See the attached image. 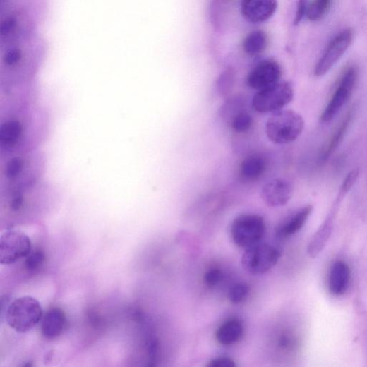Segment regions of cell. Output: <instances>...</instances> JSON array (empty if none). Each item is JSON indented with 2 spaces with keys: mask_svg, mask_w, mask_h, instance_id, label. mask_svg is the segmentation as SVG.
Instances as JSON below:
<instances>
[{
  "mask_svg": "<svg viewBox=\"0 0 367 367\" xmlns=\"http://www.w3.org/2000/svg\"><path fill=\"white\" fill-rule=\"evenodd\" d=\"M49 131L47 114L36 102L0 112V157L38 150Z\"/></svg>",
  "mask_w": 367,
  "mask_h": 367,
  "instance_id": "obj_1",
  "label": "cell"
},
{
  "mask_svg": "<svg viewBox=\"0 0 367 367\" xmlns=\"http://www.w3.org/2000/svg\"><path fill=\"white\" fill-rule=\"evenodd\" d=\"M0 158V193L25 188L42 179L46 160L39 149Z\"/></svg>",
  "mask_w": 367,
  "mask_h": 367,
  "instance_id": "obj_2",
  "label": "cell"
},
{
  "mask_svg": "<svg viewBox=\"0 0 367 367\" xmlns=\"http://www.w3.org/2000/svg\"><path fill=\"white\" fill-rule=\"evenodd\" d=\"M304 128V120L292 110L275 112L267 120L265 132L273 143L286 145L294 142Z\"/></svg>",
  "mask_w": 367,
  "mask_h": 367,
  "instance_id": "obj_3",
  "label": "cell"
},
{
  "mask_svg": "<svg viewBox=\"0 0 367 367\" xmlns=\"http://www.w3.org/2000/svg\"><path fill=\"white\" fill-rule=\"evenodd\" d=\"M42 308L37 300L32 296L16 299L8 306L6 321L11 328L25 333L35 328L42 320Z\"/></svg>",
  "mask_w": 367,
  "mask_h": 367,
  "instance_id": "obj_4",
  "label": "cell"
},
{
  "mask_svg": "<svg viewBox=\"0 0 367 367\" xmlns=\"http://www.w3.org/2000/svg\"><path fill=\"white\" fill-rule=\"evenodd\" d=\"M265 229L263 217L255 214H243L233 221L231 236L236 246L246 250L261 242Z\"/></svg>",
  "mask_w": 367,
  "mask_h": 367,
  "instance_id": "obj_5",
  "label": "cell"
},
{
  "mask_svg": "<svg viewBox=\"0 0 367 367\" xmlns=\"http://www.w3.org/2000/svg\"><path fill=\"white\" fill-rule=\"evenodd\" d=\"M294 92L289 82H278L258 90L253 98V109L260 113L282 110L294 99Z\"/></svg>",
  "mask_w": 367,
  "mask_h": 367,
  "instance_id": "obj_6",
  "label": "cell"
},
{
  "mask_svg": "<svg viewBox=\"0 0 367 367\" xmlns=\"http://www.w3.org/2000/svg\"><path fill=\"white\" fill-rule=\"evenodd\" d=\"M282 251L269 243H260L246 250L241 259L243 267L253 275H263L277 265Z\"/></svg>",
  "mask_w": 367,
  "mask_h": 367,
  "instance_id": "obj_7",
  "label": "cell"
},
{
  "mask_svg": "<svg viewBox=\"0 0 367 367\" xmlns=\"http://www.w3.org/2000/svg\"><path fill=\"white\" fill-rule=\"evenodd\" d=\"M31 251L30 239L20 231L11 229L0 238V263L3 265L14 264Z\"/></svg>",
  "mask_w": 367,
  "mask_h": 367,
  "instance_id": "obj_8",
  "label": "cell"
},
{
  "mask_svg": "<svg viewBox=\"0 0 367 367\" xmlns=\"http://www.w3.org/2000/svg\"><path fill=\"white\" fill-rule=\"evenodd\" d=\"M357 78L354 67L349 68L341 78L329 104L320 116L323 122H330L335 119L349 100Z\"/></svg>",
  "mask_w": 367,
  "mask_h": 367,
  "instance_id": "obj_9",
  "label": "cell"
},
{
  "mask_svg": "<svg viewBox=\"0 0 367 367\" xmlns=\"http://www.w3.org/2000/svg\"><path fill=\"white\" fill-rule=\"evenodd\" d=\"M353 37L354 31L351 29L343 30L337 35L318 61L315 76L320 77L327 73L348 49Z\"/></svg>",
  "mask_w": 367,
  "mask_h": 367,
  "instance_id": "obj_10",
  "label": "cell"
},
{
  "mask_svg": "<svg viewBox=\"0 0 367 367\" xmlns=\"http://www.w3.org/2000/svg\"><path fill=\"white\" fill-rule=\"evenodd\" d=\"M294 193L292 183L284 178L274 179L263 186L260 196L263 203L270 207L286 205Z\"/></svg>",
  "mask_w": 367,
  "mask_h": 367,
  "instance_id": "obj_11",
  "label": "cell"
},
{
  "mask_svg": "<svg viewBox=\"0 0 367 367\" xmlns=\"http://www.w3.org/2000/svg\"><path fill=\"white\" fill-rule=\"evenodd\" d=\"M282 76L280 65L272 60L259 63L248 74V86L258 90L279 82Z\"/></svg>",
  "mask_w": 367,
  "mask_h": 367,
  "instance_id": "obj_12",
  "label": "cell"
},
{
  "mask_svg": "<svg viewBox=\"0 0 367 367\" xmlns=\"http://www.w3.org/2000/svg\"><path fill=\"white\" fill-rule=\"evenodd\" d=\"M277 7V0H242L241 13L248 21L258 23L270 18Z\"/></svg>",
  "mask_w": 367,
  "mask_h": 367,
  "instance_id": "obj_13",
  "label": "cell"
},
{
  "mask_svg": "<svg viewBox=\"0 0 367 367\" xmlns=\"http://www.w3.org/2000/svg\"><path fill=\"white\" fill-rule=\"evenodd\" d=\"M68 327V320L65 312L59 307L49 309L42 318V335L49 339L62 335Z\"/></svg>",
  "mask_w": 367,
  "mask_h": 367,
  "instance_id": "obj_14",
  "label": "cell"
},
{
  "mask_svg": "<svg viewBox=\"0 0 367 367\" xmlns=\"http://www.w3.org/2000/svg\"><path fill=\"white\" fill-rule=\"evenodd\" d=\"M313 210L310 205L294 212L285 218L277 228L275 234L279 239H287L299 233L306 224Z\"/></svg>",
  "mask_w": 367,
  "mask_h": 367,
  "instance_id": "obj_15",
  "label": "cell"
},
{
  "mask_svg": "<svg viewBox=\"0 0 367 367\" xmlns=\"http://www.w3.org/2000/svg\"><path fill=\"white\" fill-rule=\"evenodd\" d=\"M245 328L242 320L237 318L226 320L215 332L217 342L225 347L239 342L243 337Z\"/></svg>",
  "mask_w": 367,
  "mask_h": 367,
  "instance_id": "obj_16",
  "label": "cell"
},
{
  "mask_svg": "<svg viewBox=\"0 0 367 367\" xmlns=\"http://www.w3.org/2000/svg\"><path fill=\"white\" fill-rule=\"evenodd\" d=\"M351 280V270L347 263L343 260L336 261L330 271L329 288L335 296L344 295L349 289Z\"/></svg>",
  "mask_w": 367,
  "mask_h": 367,
  "instance_id": "obj_17",
  "label": "cell"
},
{
  "mask_svg": "<svg viewBox=\"0 0 367 367\" xmlns=\"http://www.w3.org/2000/svg\"><path fill=\"white\" fill-rule=\"evenodd\" d=\"M335 213V211L333 210L329 215L309 242L307 251L311 257H317L325 248L332 234Z\"/></svg>",
  "mask_w": 367,
  "mask_h": 367,
  "instance_id": "obj_18",
  "label": "cell"
},
{
  "mask_svg": "<svg viewBox=\"0 0 367 367\" xmlns=\"http://www.w3.org/2000/svg\"><path fill=\"white\" fill-rule=\"evenodd\" d=\"M265 159L260 155H252L242 162L240 167V176L245 182L258 180L265 172Z\"/></svg>",
  "mask_w": 367,
  "mask_h": 367,
  "instance_id": "obj_19",
  "label": "cell"
},
{
  "mask_svg": "<svg viewBox=\"0 0 367 367\" xmlns=\"http://www.w3.org/2000/svg\"><path fill=\"white\" fill-rule=\"evenodd\" d=\"M267 43V38L263 31H253L249 33L244 40L243 49L250 56H257L265 50Z\"/></svg>",
  "mask_w": 367,
  "mask_h": 367,
  "instance_id": "obj_20",
  "label": "cell"
},
{
  "mask_svg": "<svg viewBox=\"0 0 367 367\" xmlns=\"http://www.w3.org/2000/svg\"><path fill=\"white\" fill-rule=\"evenodd\" d=\"M353 111L351 110L345 119L343 120L342 123L336 131L332 139L330 142V144L325 151L324 152L323 157H321V160L326 161L334 152L337 149L341 143L342 142L345 133L349 128V126L351 123L352 116H353Z\"/></svg>",
  "mask_w": 367,
  "mask_h": 367,
  "instance_id": "obj_21",
  "label": "cell"
},
{
  "mask_svg": "<svg viewBox=\"0 0 367 367\" xmlns=\"http://www.w3.org/2000/svg\"><path fill=\"white\" fill-rule=\"evenodd\" d=\"M332 0H313L309 4L307 18L311 21H318L323 19L331 8Z\"/></svg>",
  "mask_w": 367,
  "mask_h": 367,
  "instance_id": "obj_22",
  "label": "cell"
},
{
  "mask_svg": "<svg viewBox=\"0 0 367 367\" xmlns=\"http://www.w3.org/2000/svg\"><path fill=\"white\" fill-rule=\"evenodd\" d=\"M25 267L29 273L38 272L45 261L44 253L41 249H36L25 258Z\"/></svg>",
  "mask_w": 367,
  "mask_h": 367,
  "instance_id": "obj_23",
  "label": "cell"
},
{
  "mask_svg": "<svg viewBox=\"0 0 367 367\" xmlns=\"http://www.w3.org/2000/svg\"><path fill=\"white\" fill-rule=\"evenodd\" d=\"M253 124L252 116L248 112H241L234 117L231 126L237 133H246L251 128Z\"/></svg>",
  "mask_w": 367,
  "mask_h": 367,
  "instance_id": "obj_24",
  "label": "cell"
},
{
  "mask_svg": "<svg viewBox=\"0 0 367 367\" xmlns=\"http://www.w3.org/2000/svg\"><path fill=\"white\" fill-rule=\"evenodd\" d=\"M250 294V287L246 283H237L229 291V300L232 303L240 304L243 303Z\"/></svg>",
  "mask_w": 367,
  "mask_h": 367,
  "instance_id": "obj_25",
  "label": "cell"
},
{
  "mask_svg": "<svg viewBox=\"0 0 367 367\" xmlns=\"http://www.w3.org/2000/svg\"><path fill=\"white\" fill-rule=\"evenodd\" d=\"M222 277V271L218 268L212 267L205 272L203 280L208 287H215L221 282Z\"/></svg>",
  "mask_w": 367,
  "mask_h": 367,
  "instance_id": "obj_26",
  "label": "cell"
},
{
  "mask_svg": "<svg viewBox=\"0 0 367 367\" xmlns=\"http://www.w3.org/2000/svg\"><path fill=\"white\" fill-rule=\"evenodd\" d=\"M208 367H236L235 361L229 356H217L209 361L207 364Z\"/></svg>",
  "mask_w": 367,
  "mask_h": 367,
  "instance_id": "obj_27",
  "label": "cell"
},
{
  "mask_svg": "<svg viewBox=\"0 0 367 367\" xmlns=\"http://www.w3.org/2000/svg\"><path fill=\"white\" fill-rule=\"evenodd\" d=\"M359 172L358 169H354L349 173L342 184L341 195L347 194L353 188L359 177Z\"/></svg>",
  "mask_w": 367,
  "mask_h": 367,
  "instance_id": "obj_28",
  "label": "cell"
},
{
  "mask_svg": "<svg viewBox=\"0 0 367 367\" xmlns=\"http://www.w3.org/2000/svg\"><path fill=\"white\" fill-rule=\"evenodd\" d=\"M308 6V0H299L294 20L295 25L299 24L303 18L307 16Z\"/></svg>",
  "mask_w": 367,
  "mask_h": 367,
  "instance_id": "obj_29",
  "label": "cell"
}]
</instances>
